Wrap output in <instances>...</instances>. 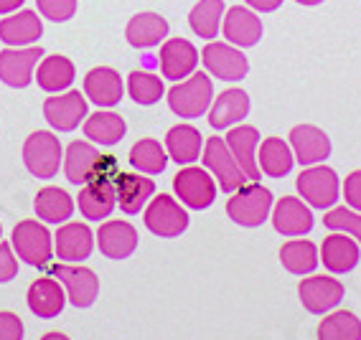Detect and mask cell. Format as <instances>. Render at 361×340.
I'll use <instances>...</instances> for the list:
<instances>
[{"mask_svg": "<svg viewBox=\"0 0 361 340\" xmlns=\"http://www.w3.org/2000/svg\"><path fill=\"white\" fill-rule=\"evenodd\" d=\"M221 33H224L226 44L237 46V49H250V46H257L262 39V20L252 8L232 6L221 20Z\"/></svg>", "mask_w": 361, "mask_h": 340, "instance_id": "44dd1931", "label": "cell"}, {"mask_svg": "<svg viewBox=\"0 0 361 340\" xmlns=\"http://www.w3.org/2000/svg\"><path fill=\"white\" fill-rule=\"evenodd\" d=\"M0 237H3V226H0Z\"/></svg>", "mask_w": 361, "mask_h": 340, "instance_id": "681fc988", "label": "cell"}, {"mask_svg": "<svg viewBox=\"0 0 361 340\" xmlns=\"http://www.w3.org/2000/svg\"><path fill=\"white\" fill-rule=\"evenodd\" d=\"M323 226H326L329 232L348 234V237L356 239L361 244V213L354 211V208L336 206V208H331V211L323 216Z\"/></svg>", "mask_w": 361, "mask_h": 340, "instance_id": "ab89813d", "label": "cell"}, {"mask_svg": "<svg viewBox=\"0 0 361 340\" xmlns=\"http://www.w3.org/2000/svg\"><path fill=\"white\" fill-rule=\"evenodd\" d=\"M199 51L188 39H166L161 44L158 53V66L161 74L171 82H183L196 71L199 66Z\"/></svg>", "mask_w": 361, "mask_h": 340, "instance_id": "2e32d148", "label": "cell"}, {"mask_svg": "<svg viewBox=\"0 0 361 340\" xmlns=\"http://www.w3.org/2000/svg\"><path fill=\"white\" fill-rule=\"evenodd\" d=\"M247 115H250V94L245 89H226L219 96H214L209 107V125L212 130H229L234 125H242Z\"/></svg>", "mask_w": 361, "mask_h": 340, "instance_id": "83f0119b", "label": "cell"}, {"mask_svg": "<svg viewBox=\"0 0 361 340\" xmlns=\"http://www.w3.org/2000/svg\"><path fill=\"white\" fill-rule=\"evenodd\" d=\"M343 201H346L348 208L361 213V170L348 173L343 180Z\"/></svg>", "mask_w": 361, "mask_h": 340, "instance_id": "ee69618b", "label": "cell"}, {"mask_svg": "<svg viewBox=\"0 0 361 340\" xmlns=\"http://www.w3.org/2000/svg\"><path fill=\"white\" fill-rule=\"evenodd\" d=\"M142 221H145V229L158 239H176L188 229V213L183 203L166 193L148 201Z\"/></svg>", "mask_w": 361, "mask_h": 340, "instance_id": "8992f818", "label": "cell"}, {"mask_svg": "<svg viewBox=\"0 0 361 340\" xmlns=\"http://www.w3.org/2000/svg\"><path fill=\"white\" fill-rule=\"evenodd\" d=\"M128 94L140 107H150V104L161 102V96H166V87H163L161 77H155L153 71L135 69L130 71L128 77Z\"/></svg>", "mask_w": 361, "mask_h": 340, "instance_id": "f35d334b", "label": "cell"}, {"mask_svg": "<svg viewBox=\"0 0 361 340\" xmlns=\"http://www.w3.org/2000/svg\"><path fill=\"white\" fill-rule=\"evenodd\" d=\"M272 229L283 237H305L313 229V213L305 201L295 199V196H283L278 203L272 206L270 213Z\"/></svg>", "mask_w": 361, "mask_h": 340, "instance_id": "e0dca14e", "label": "cell"}, {"mask_svg": "<svg viewBox=\"0 0 361 340\" xmlns=\"http://www.w3.org/2000/svg\"><path fill=\"white\" fill-rule=\"evenodd\" d=\"M295 188L310 208H321V211L334 208L336 201L341 199V180L334 168L323 165V163L303 168L295 180Z\"/></svg>", "mask_w": 361, "mask_h": 340, "instance_id": "5b68a950", "label": "cell"}, {"mask_svg": "<svg viewBox=\"0 0 361 340\" xmlns=\"http://www.w3.org/2000/svg\"><path fill=\"white\" fill-rule=\"evenodd\" d=\"M87 115H90L87 96H84V92H77V89L59 92V94L49 96L44 102V120L51 125V130H56V132H71V130H77L79 122L87 120Z\"/></svg>", "mask_w": 361, "mask_h": 340, "instance_id": "30bf717a", "label": "cell"}, {"mask_svg": "<svg viewBox=\"0 0 361 340\" xmlns=\"http://www.w3.org/2000/svg\"><path fill=\"white\" fill-rule=\"evenodd\" d=\"M318 340H361V320L348 310H336L321 320Z\"/></svg>", "mask_w": 361, "mask_h": 340, "instance_id": "74e56055", "label": "cell"}, {"mask_svg": "<svg viewBox=\"0 0 361 340\" xmlns=\"http://www.w3.org/2000/svg\"><path fill=\"white\" fill-rule=\"evenodd\" d=\"M216 180L207 168L183 165L173 178V191L191 211H204L216 201Z\"/></svg>", "mask_w": 361, "mask_h": 340, "instance_id": "52a82bcc", "label": "cell"}, {"mask_svg": "<svg viewBox=\"0 0 361 340\" xmlns=\"http://www.w3.org/2000/svg\"><path fill=\"white\" fill-rule=\"evenodd\" d=\"M137 229L130 221H104L94 234V244L99 246L107 259L123 262V259L133 257L137 249Z\"/></svg>", "mask_w": 361, "mask_h": 340, "instance_id": "ac0fdd59", "label": "cell"}, {"mask_svg": "<svg viewBox=\"0 0 361 340\" xmlns=\"http://www.w3.org/2000/svg\"><path fill=\"white\" fill-rule=\"evenodd\" d=\"M257 165L259 173L267 178H283L293 170L295 165V155L290 150V142H285L283 137H267L259 142L257 148Z\"/></svg>", "mask_w": 361, "mask_h": 340, "instance_id": "d6a6232c", "label": "cell"}, {"mask_svg": "<svg viewBox=\"0 0 361 340\" xmlns=\"http://www.w3.org/2000/svg\"><path fill=\"white\" fill-rule=\"evenodd\" d=\"M166 153L178 165H194L204 153V137L194 125H173L166 132Z\"/></svg>", "mask_w": 361, "mask_h": 340, "instance_id": "f1b7e54d", "label": "cell"}, {"mask_svg": "<svg viewBox=\"0 0 361 340\" xmlns=\"http://www.w3.org/2000/svg\"><path fill=\"white\" fill-rule=\"evenodd\" d=\"M117 175H99V178H92L90 183L82 186V191H79V196H77V206H79V213H82L87 221H102V218H107L115 211Z\"/></svg>", "mask_w": 361, "mask_h": 340, "instance_id": "5bb4252c", "label": "cell"}, {"mask_svg": "<svg viewBox=\"0 0 361 340\" xmlns=\"http://www.w3.org/2000/svg\"><path fill=\"white\" fill-rule=\"evenodd\" d=\"M41 340H71L69 335H64V333H59V330H54V333H46Z\"/></svg>", "mask_w": 361, "mask_h": 340, "instance_id": "7dc6e473", "label": "cell"}, {"mask_svg": "<svg viewBox=\"0 0 361 340\" xmlns=\"http://www.w3.org/2000/svg\"><path fill=\"white\" fill-rule=\"evenodd\" d=\"M41 36H44V23L41 15L33 11H16L0 20V41L11 49L33 46Z\"/></svg>", "mask_w": 361, "mask_h": 340, "instance_id": "4316f807", "label": "cell"}, {"mask_svg": "<svg viewBox=\"0 0 361 340\" xmlns=\"http://www.w3.org/2000/svg\"><path fill=\"white\" fill-rule=\"evenodd\" d=\"M280 264L290 275L308 277L321 264V254H318V246L308 239H290L280 246Z\"/></svg>", "mask_w": 361, "mask_h": 340, "instance_id": "e575fe53", "label": "cell"}, {"mask_svg": "<svg viewBox=\"0 0 361 340\" xmlns=\"http://www.w3.org/2000/svg\"><path fill=\"white\" fill-rule=\"evenodd\" d=\"M36 8L44 18L54 23H66L77 13V0H36Z\"/></svg>", "mask_w": 361, "mask_h": 340, "instance_id": "60d3db41", "label": "cell"}, {"mask_svg": "<svg viewBox=\"0 0 361 340\" xmlns=\"http://www.w3.org/2000/svg\"><path fill=\"white\" fill-rule=\"evenodd\" d=\"M201 64L207 66L209 77H216L221 82H239L250 71V61L242 53V49L232 44H221V41H212L204 46Z\"/></svg>", "mask_w": 361, "mask_h": 340, "instance_id": "8fae6325", "label": "cell"}, {"mask_svg": "<svg viewBox=\"0 0 361 340\" xmlns=\"http://www.w3.org/2000/svg\"><path fill=\"white\" fill-rule=\"evenodd\" d=\"M155 196V183L153 178H145V175H137V173H123L117 175L115 180V199L117 206H120V211L130 213V216H135L140 213L148 201Z\"/></svg>", "mask_w": 361, "mask_h": 340, "instance_id": "484cf974", "label": "cell"}, {"mask_svg": "<svg viewBox=\"0 0 361 340\" xmlns=\"http://www.w3.org/2000/svg\"><path fill=\"white\" fill-rule=\"evenodd\" d=\"M125 39L133 49H153L168 39V20L158 13H137L128 20Z\"/></svg>", "mask_w": 361, "mask_h": 340, "instance_id": "4dcf8cb0", "label": "cell"}, {"mask_svg": "<svg viewBox=\"0 0 361 340\" xmlns=\"http://www.w3.org/2000/svg\"><path fill=\"white\" fill-rule=\"evenodd\" d=\"M168 107L180 120H196V117L207 115L214 102V87L209 74L194 71L188 79L176 82L171 92L166 94Z\"/></svg>", "mask_w": 361, "mask_h": 340, "instance_id": "6da1fadb", "label": "cell"}, {"mask_svg": "<svg viewBox=\"0 0 361 340\" xmlns=\"http://www.w3.org/2000/svg\"><path fill=\"white\" fill-rule=\"evenodd\" d=\"M51 277L61 282L66 292V300L79 310H87L94 305L99 295V279L97 275L90 270V267H82V264H51Z\"/></svg>", "mask_w": 361, "mask_h": 340, "instance_id": "9c48e42d", "label": "cell"}, {"mask_svg": "<svg viewBox=\"0 0 361 340\" xmlns=\"http://www.w3.org/2000/svg\"><path fill=\"white\" fill-rule=\"evenodd\" d=\"M204 168L214 175L216 186L224 193H234L247 183V175L242 173L239 163L234 160L232 150L226 148L224 137H209L204 140V153H201Z\"/></svg>", "mask_w": 361, "mask_h": 340, "instance_id": "ba28073f", "label": "cell"}, {"mask_svg": "<svg viewBox=\"0 0 361 340\" xmlns=\"http://www.w3.org/2000/svg\"><path fill=\"white\" fill-rule=\"evenodd\" d=\"M125 94L123 77L112 66H94L84 77V96L87 102L97 104L99 109H112L120 104Z\"/></svg>", "mask_w": 361, "mask_h": 340, "instance_id": "ffe728a7", "label": "cell"}, {"mask_svg": "<svg viewBox=\"0 0 361 340\" xmlns=\"http://www.w3.org/2000/svg\"><path fill=\"white\" fill-rule=\"evenodd\" d=\"M224 0H199L191 13H188V26L196 36L207 41H214L221 31V20H224Z\"/></svg>", "mask_w": 361, "mask_h": 340, "instance_id": "8d00e7d4", "label": "cell"}, {"mask_svg": "<svg viewBox=\"0 0 361 340\" xmlns=\"http://www.w3.org/2000/svg\"><path fill=\"white\" fill-rule=\"evenodd\" d=\"M23 165L33 178L51 180L56 178L59 168L64 165V150L54 132L36 130L23 142Z\"/></svg>", "mask_w": 361, "mask_h": 340, "instance_id": "277c9868", "label": "cell"}, {"mask_svg": "<svg viewBox=\"0 0 361 340\" xmlns=\"http://www.w3.org/2000/svg\"><path fill=\"white\" fill-rule=\"evenodd\" d=\"M298 6H318V3H323V0H295Z\"/></svg>", "mask_w": 361, "mask_h": 340, "instance_id": "c3c4849f", "label": "cell"}, {"mask_svg": "<svg viewBox=\"0 0 361 340\" xmlns=\"http://www.w3.org/2000/svg\"><path fill=\"white\" fill-rule=\"evenodd\" d=\"M321 262L331 275H346L359 264L361 259V244L356 239H351L348 234L331 232V237L323 239L321 249Z\"/></svg>", "mask_w": 361, "mask_h": 340, "instance_id": "7402d4cb", "label": "cell"}, {"mask_svg": "<svg viewBox=\"0 0 361 340\" xmlns=\"http://www.w3.org/2000/svg\"><path fill=\"white\" fill-rule=\"evenodd\" d=\"M288 137H290L288 142L295 155V163H300L303 168L326 163V158L331 155V137L316 125H295Z\"/></svg>", "mask_w": 361, "mask_h": 340, "instance_id": "d6986e66", "label": "cell"}, {"mask_svg": "<svg viewBox=\"0 0 361 340\" xmlns=\"http://www.w3.org/2000/svg\"><path fill=\"white\" fill-rule=\"evenodd\" d=\"M343 292H346L343 282H338L334 277H323V275H308L298 284L300 305H303L310 315L331 313V310L343 300Z\"/></svg>", "mask_w": 361, "mask_h": 340, "instance_id": "4fadbf2b", "label": "cell"}, {"mask_svg": "<svg viewBox=\"0 0 361 340\" xmlns=\"http://www.w3.org/2000/svg\"><path fill=\"white\" fill-rule=\"evenodd\" d=\"M23 320L11 310H0V340H23Z\"/></svg>", "mask_w": 361, "mask_h": 340, "instance_id": "b9f144b4", "label": "cell"}, {"mask_svg": "<svg viewBox=\"0 0 361 340\" xmlns=\"http://www.w3.org/2000/svg\"><path fill=\"white\" fill-rule=\"evenodd\" d=\"M26 0H0V15H11L16 13Z\"/></svg>", "mask_w": 361, "mask_h": 340, "instance_id": "bcb514c9", "label": "cell"}, {"mask_svg": "<svg viewBox=\"0 0 361 340\" xmlns=\"http://www.w3.org/2000/svg\"><path fill=\"white\" fill-rule=\"evenodd\" d=\"M247 8H252L255 13H272L283 6V0H245Z\"/></svg>", "mask_w": 361, "mask_h": 340, "instance_id": "f6af8a7d", "label": "cell"}, {"mask_svg": "<svg viewBox=\"0 0 361 340\" xmlns=\"http://www.w3.org/2000/svg\"><path fill=\"white\" fill-rule=\"evenodd\" d=\"M33 211H36V216H39L44 224H56V226L66 224L71 218V213H74V199H71L64 188L46 186L36 193Z\"/></svg>", "mask_w": 361, "mask_h": 340, "instance_id": "836d02e7", "label": "cell"}, {"mask_svg": "<svg viewBox=\"0 0 361 340\" xmlns=\"http://www.w3.org/2000/svg\"><path fill=\"white\" fill-rule=\"evenodd\" d=\"M41 46H20V49H11L0 51V82L11 87V89H26L33 82L36 66H39Z\"/></svg>", "mask_w": 361, "mask_h": 340, "instance_id": "7c38bea8", "label": "cell"}, {"mask_svg": "<svg viewBox=\"0 0 361 340\" xmlns=\"http://www.w3.org/2000/svg\"><path fill=\"white\" fill-rule=\"evenodd\" d=\"M272 206H275V199H272L270 188L259 186V183H245L226 201V216L237 226L257 229L270 218Z\"/></svg>", "mask_w": 361, "mask_h": 340, "instance_id": "7a4b0ae2", "label": "cell"}, {"mask_svg": "<svg viewBox=\"0 0 361 340\" xmlns=\"http://www.w3.org/2000/svg\"><path fill=\"white\" fill-rule=\"evenodd\" d=\"M125 132H128V125L112 109H97L94 115H87L84 120V137L90 142L104 145V148L117 145L125 137Z\"/></svg>", "mask_w": 361, "mask_h": 340, "instance_id": "1f68e13d", "label": "cell"}, {"mask_svg": "<svg viewBox=\"0 0 361 340\" xmlns=\"http://www.w3.org/2000/svg\"><path fill=\"white\" fill-rule=\"evenodd\" d=\"M104 155L99 153L92 142L87 140H74L66 148L64 153V173H66V180L74 183V186H84V183H90L97 173L99 163H102Z\"/></svg>", "mask_w": 361, "mask_h": 340, "instance_id": "d4e9b609", "label": "cell"}, {"mask_svg": "<svg viewBox=\"0 0 361 340\" xmlns=\"http://www.w3.org/2000/svg\"><path fill=\"white\" fill-rule=\"evenodd\" d=\"M33 79L39 82V87L49 94H59V92H66L77 79V69H74V61L64 53H54V56H44L36 66V74Z\"/></svg>", "mask_w": 361, "mask_h": 340, "instance_id": "f546056e", "label": "cell"}, {"mask_svg": "<svg viewBox=\"0 0 361 340\" xmlns=\"http://www.w3.org/2000/svg\"><path fill=\"white\" fill-rule=\"evenodd\" d=\"M26 302H28V310H31L36 317L51 320V317L61 315V310H64V305L69 300H66V292H64V287H61V282L49 275V277L33 279L31 287H28Z\"/></svg>", "mask_w": 361, "mask_h": 340, "instance_id": "cb8c5ba5", "label": "cell"}, {"mask_svg": "<svg viewBox=\"0 0 361 340\" xmlns=\"http://www.w3.org/2000/svg\"><path fill=\"white\" fill-rule=\"evenodd\" d=\"M128 160L137 173L161 175L171 158H168V153H166V145H161V142L153 140V137H142V140H137L135 145L130 148Z\"/></svg>", "mask_w": 361, "mask_h": 340, "instance_id": "d590c367", "label": "cell"}, {"mask_svg": "<svg viewBox=\"0 0 361 340\" xmlns=\"http://www.w3.org/2000/svg\"><path fill=\"white\" fill-rule=\"evenodd\" d=\"M18 275V257L8 241H0V284L11 282Z\"/></svg>", "mask_w": 361, "mask_h": 340, "instance_id": "7bdbcfd3", "label": "cell"}, {"mask_svg": "<svg viewBox=\"0 0 361 340\" xmlns=\"http://www.w3.org/2000/svg\"><path fill=\"white\" fill-rule=\"evenodd\" d=\"M226 148L232 150L234 160L239 163L242 173L247 175V180L257 183L259 180V165H257V148H259V132L252 125H234L229 127L224 137Z\"/></svg>", "mask_w": 361, "mask_h": 340, "instance_id": "603a6c76", "label": "cell"}, {"mask_svg": "<svg viewBox=\"0 0 361 340\" xmlns=\"http://www.w3.org/2000/svg\"><path fill=\"white\" fill-rule=\"evenodd\" d=\"M11 246H13L16 257L23 259L28 267H36V270L49 267L54 259V237L36 218H26V221L13 226Z\"/></svg>", "mask_w": 361, "mask_h": 340, "instance_id": "3957f363", "label": "cell"}, {"mask_svg": "<svg viewBox=\"0 0 361 340\" xmlns=\"http://www.w3.org/2000/svg\"><path fill=\"white\" fill-rule=\"evenodd\" d=\"M94 249V232L84 221H66L54 234V254L61 262L82 264Z\"/></svg>", "mask_w": 361, "mask_h": 340, "instance_id": "9a60e30c", "label": "cell"}]
</instances>
